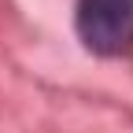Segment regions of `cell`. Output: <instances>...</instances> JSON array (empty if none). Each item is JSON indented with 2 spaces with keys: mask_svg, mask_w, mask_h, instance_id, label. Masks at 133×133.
Listing matches in <instances>:
<instances>
[{
  "mask_svg": "<svg viewBox=\"0 0 133 133\" xmlns=\"http://www.w3.org/2000/svg\"><path fill=\"white\" fill-rule=\"evenodd\" d=\"M74 26L89 52L122 56L133 48V0H78Z\"/></svg>",
  "mask_w": 133,
  "mask_h": 133,
  "instance_id": "obj_1",
  "label": "cell"
}]
</instances>
